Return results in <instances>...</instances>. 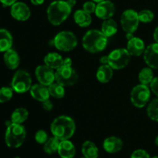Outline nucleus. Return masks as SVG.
<instances>
[{
	"label": "nucleus",
	"mask_w": 158,
	"mask_h": 158,
	"mask_svg": "<svg viewBox=\"0 0 158 158\" xmlns=\"http://www.w3.org/2000/svg\"><path fill=\"white\" fill-rule=\"evenodd\" d=\"M151 89L152 92L158 97V77H154L152 82L151 83Z\"/></svg>",
	"instance_id": "c9c22d12"
},
{
	"label": "nucleus",
	"mask_w": 158,
	"mask_h": 158,
	"mask_svg": "<svg viewBox=\"0 0 158 158\" xmlns=\"http://www.w3.org/2000/svg\"><path fill=\"white\" fill-rule=\"evenodd\" d=\"M91 1L94 2L99 3V2H102V1H104V0H91Z\"/></svg>",
	"instance_id": "c03bdc74"
},
{
	"label": "nucleus",
	"mask_w": 158,
	"mask_h": 158,
	"mask_svg": "<svg viewBox=\"0 0 158 158\" xmlns=\"http://www.w3.org/2000/svg\"><path fill=\"white\" fill-rule=\"evenodd\" d=\"M143 60L151 69H158V43H152L145 49Z\"/></svg>",
	"instance_id": "4468645a"
},
{
	"label": "nucleus",
	"mask_w": 158,
	"mask_h": 158,
	"mask_svg": "<svg viewBox=\"0 0 158 158\" xmlns=\"http://www.w3.org/2000/svg\"><path fill=\"white\" fill-rule=\"evenodd\" d=\"M63 66H72V60L70 58L67 57V58L63 59Z\"/></svg>",
	"instance_id": "58836bf2"
},
{
	"label": "nucleus",
	"mask_w": 158,
	"mask_h": 158,
	"mask_svg": "<svg viewBox=\"0 0 158 158\" xmlns=\"http://www.w3.org/2000/svg\"><path fill=\"white\" fill-rule=\"evenodd\" d=\"M26 137V128L23 125L11 122L7 126L5 135L6 143L10 148H18L22 146Z\"/></svg>",
	"instance_id": "20e7f679"
},
{
	"label": "nucleus",
	"mask_w": 158,
	"mask_h": 158,
	"mask_svg": "<svg viewBox=\"0 0 158 158\" xmlns=\"http://www.w3.org/2000/svg\"><path fill=\"white\" fill-rule=\"evenodd\" d=\"M152 158H158V156H157V157H152Z\"/></svg>",
	"instance_id": "49530a36"
},
{
	"label": "nucleus",
	"mask_w": 158,
	"mask_h": 158,
	"mask_svg": "<svg viewBox=\"0 0 158 158\" xmlns=\"http://www.w3.org/2000/svg\"><path fill=\"white\" fill-rule=\"evenodd\" d=\"M138 79L141 84H151L153 79H154V73H153L152 69L151 67H146L142 69L140 72L139 73Z\"/></svg>",
	"instance_id": "cd10ccee"
},
{
	"label": "nucleus",
	"mask_w": 158,
	"mask_h": 158,
	"mask_svg": "<svg viewBox=\"0 0 158 158\" xmlns=\"http://www.w3.org/2000/svg\"><path fill=\"white\" fill-rule=\"evenodd\" d=\"M108 43V37L97 29L89 30L83 37L82 44L86 51L97 53L106 49Z\"/></svg>",
	"instance_id": "f03ea898"
},
{
	"label": "nucleus",
	"mask_w": 158,
	"mask_h": 158,
	"mask_svg": "<svg viewBox=\"0 0 158 158\" xmlns=\"http://www.w3.org/2000/svg\"><path fill=\"white\" fill-rule=\"evenodd\" d=\"M11 15L18 21H26L31 15L29 6L22 2H16L11 6Z\"/></svg>",
	"instance_id": "ddd939ff"
},
{
	"label": "nucleus",
	"mask_w": 158,
	"mask_h": 158,
	"mask_svg": "<svg viewBox=\"0 0 158 158\" xmlns=\"http://www.w3.org/2000/svg\"><path fill=\"white\" fill-rule=\"evenodd\" d=\"M138 18L141 23H151L154 19V14L152 11L149 9H143L138 12Z\"/></svg>",
	"instance_id": "2f4dec72"
},
{
	"label": "nucleus",
	"mask_w": 158,
	"mask_h": 158,
	"mask_svg": "<svg viewBox=\"0 0 158 158\" xmlns=\"http://www.w3.org/2000/svg\"><path fill=\"white\" fill-rule=\"evenodd\" d=\"M155 143L157 146H158V135L157 136V137H156V139H155Z\"/></svg>",
	"instance_id": "a18cd8bd"
},
{
	"label": "nucleus",
	"mask_w": 158,
	"mask_h": 158,
	"mask_svg": "<svg viewBox=\"0 0 158 158\" xmlns=\"http://www.w3.org/2000/svg\"><path fill=\"white\" fill-rule=\"evenodd\" d=\"M61 140L56 137H50L47 140V141L44 143L43 150L45 152L48 154H55L56 152H58L59 146Z\"/></svg>",
	"instance_id": "bb28decb"
},
{
	"label": "nucleus",
	"mask_w": 158,
	"mask_h": 158,
	"mask_svg": "<svg viewBox=\"0 0 158 158\" xmlns=\"http://www.w3.org/2000/svg\"><path fill=\"white\" fill-rule=\"evenodd\" d=\"M66 2H67V3L69 5V6H70L72 9L76 6V4H77V0H66Z\"/></svg>",
	"instance_id": "79ce46f5"
},
{
	"label": "nucleus",
	"mask_w": 158,
	"mask_h": 158,
	"mask_svg": "<svg viewBox=\"0 0 158 158\" xmlns=\"http://www.w3.org/2000/svg\"><path fill=\"white\" fill-rule=\"evenodd\" d=\"M14 158H20V157H14Z\"/></svg>",
	"instance_id": "de8ad7c7"
},
{
	"label": "nucleus",
	"mask_w": 158,
	"mask_h": 158,
	"mask_svg": "<svg viewBox=\"0 0 158 158\" xmlns=\"http://www.w3.org/2000/svg\"><path fill=\"white\" fill-rule=\"evenodd\" d=\"M82 158H86V157H82Z\"/></svg>",
	"instance_id": "09e8293b"
},
{
	"label": "nucleus",
	"mask_w": 158,
	"mask_h": 158,
	"mask_svg": "<svg viewBox=\"0 0 158 158\" xmlns=\"http://www.w3.org/2000/svg\"><path fill=\"white\" fill-rule=\"evenodd\" d=\"M108 65L113 69H121L126 67L131 60V54L127 49H117L108 55Z\"/></svg>",
	"instance_id": "1a4fd4ad"
},
{
	"label": "nucleus",
	"mask_w": 158,
	"mask_h": 158,
	"mask_svg": "<svg viewBox=\"0 0 158 158\" xmlns=\"http://www.w3.org/2000/svg\"><path fill=\"white\" fill-rule=\"evenodd\" d=\"M113 69L110 65H102L98 68L97 71V79L102 83H106L113 77Z\"/></svg>",
	"instance_id": "4be33fe9"
},
{
	"label": "nucleus",
	"mask_w": 158,
	"mask_h": 158,
	"mask_svg": "<svg viewBox=\"0 0 158 158\" xmlns=\"http://www.w3.org/2000/svg\"><path fill=\"white\" fill-rule=\"evenodd\" d=\"M35 77L41 84L49 86L56 81L54 69L45 65H40L35 69Z\"/></svg>",
	"instance_id": "9b49d317"
},
{
	"label": "nucleus",
	"mask_w": 158,
	"mask_h": 158,
	"mask_svg": "<svg viewBox=\"0 0 158 158\" xmlns=\"http://www.w3.org/2000/svg\"><path fill=\"white\" fill-rule=\"evenodd\" d=\"M11 85L15 92L24 94L30 90L32 87V79L27 71L19 69L14 74Z\"/></svg>",
	"instance_id": "423d86ee"
},
{
	"label": "nucleus",
	"mask_w": 158,
	"mask_h": 158,
	"mask_svg": "<svg viewBox=\"0 0 158 158\" xmlns=\"http://www.w3.org/2000/svg\"><path fill=\"white\" fill-rule=\"evenodd\" d=\"M131 158H151V157L146 151L139 149L133 152Z\"/></svg>",
	"instance_id": "f704fd0d"
},
{
	"label": "nucleus",
	"mask_w": 158,
	"mask_h": 158,
	"mask_svg": "<svg viewBox=\"0 0 158 158\" xmlns=\"http://www.w3.org/2000/svg\"><path fill=\"white\" fill-rule=\"evenodd\" d=\"M72 11L67 2L64 0H56L51 3L47 9V18L49 23L53 26H60L68 17Z\"/></svg>",
	"instance_id": "7ed1b4c3"
},
{
	"label": "nucleus",
	"mask_w": 158,
	"mask_h": 158,
	"mask_svg": "<svg viewBox=\"0 0 158 158\" xmlns=\"http://www.w3.org/2000/svg\"><path fill=\"white\" fill-rule=\"evenodd\" d=\"M48 134L45 131L40 130L37 131L35 134V140L40 144H44L48 140Z\"/></svg>",
	"instance_id": "473e14b6"
},
{
	"label": "nucleus",
	"mask_w": 158,
	"mask_h": 158,
	"mask_svg": "<svg viewBox=\"0 0 158 158\" xmlns=\"http://www.w3.org/2000/svg\"><path fill=\"white\" fill-rule=\"evenodd\" d=\"M30 1L34 6H40V5H42L44 2L45 0H30Z\"/></svg>",
	"instance_id": "a19ab883"
},
{
	"label": "nucleus",
	"mask_w": 158,
	"mask_h": 158,
	"mask_svg": "<svg viewBox=\"0 0 158 158\" xmlns=\"http://www.w3.org/2000/svg\"><path fill=\"white\" fill-rule=\"evenodd\" d=\"M44 63L52 69H57L63 66V58L57 52H49L45 56Z\"/></svg>",
	"instance_id": "aec40b11"
},
{
	"label": "nucleus",
	"mask_w": 158,
	"mask_h": 158,
	"mask_svg": "<svg viewBox=\"0 0 158 158\" xmlns=\"http://www.w3.org/2000/svg\"><path fill=\"white\" fill-rule=\"evenodd\" d=\"M154 39L155 40V42L157 43H158V26L154 29Z\"/></svg>",
	"instance_id": "37998d69"
},
{
	"label": "nucleus",
	"mask_w": 158,
	"mask_h": 158,
	"mask_svg": "<svg viewBox=\"0 0 158 158\" xmlns=\"http://www.w3.org/2000/svg\"><path fill=\"white\" fill-rule=\"evenodd\" d=\"M82 153L83 157L86 158H97L99 156V151L96 144L93 142L87 140L82 145Z\"/></svg>",
	"instance_id": "b1692460"
},
{
	"label": "nucleus",
	"mask_w": 158,
	"mask_h": 158,
	"mask_svg": "<svg viewBox=\"0 0 158 158\" xmlns=\"http://www.w3.org/2000/svg\"><path fill=\"white\" fill-rule=\"evenodd\" d=\"M51 132L53 137L60 140H69L73 136L76 131L74 120L68 116H60L51 123Z\"/></svg>",
	"instance_id": "f257e3e1"
},
{
	"label": "nucleus",
	"mask_w": 158,
	"mask_h": 158,
	"mask_svg": "<svg viewBox=\"0 0 158 158\" xmlns=\"http://www.w3.org/2000/svg\"><path fill=\"white\" fill-rule=\"evenodd\" d=\"M17 0H0V2L3 5V6H12L14 3H15Z\"/></svg>",
	"instance_id": "4c0bfd02"
},
{
	"label": "nucleus",
	"mask_w": 158,
	"mask_h": 158,
	"mask_svg": "<svg viewBox=\"0 0 158 158\" xmlns=\"http://www.w3.org/2000/svg\"><path fill=\"white\" fill-rule=\"evenodd\" d=\"M56 82L63 86H70L75 84L79 76L72 66H62L55 73Z\"/></svg>",
	"instance_id": "0eeeda50"
},
{
	"label": "nucleus",
	"mask_w": 158,
	"mask_h": 158,
	"mask_svg": "<svg viewBox=\"0 0 158 158\" xmlns=\"http://www.w3.org/2000/svg\"><path fill=\"white\" fill-rule=\"evenodd\" d=\"M147 113L151 120L158 122V97L153 100L148 104Z\"/></svg>",
	"instance_id": "c756f323"
},
{
	"label": "nucleus",
	"mask_w": 158,
	"mask_h": 158,
	"mask_svg": "<svg viewBox=\"0 0 158 158\" xmlns=\"http://www.w3.org/2000/svg\"><path fill=\"white\" fill-rule=\"evenodd\" d=\"M145 49L146 47H145L144 42L138 37L134 36L127 41V49L131 54V56H140L142 54H143Z\"/></svg>",
	"instance_id": "2eb2a0df"
},
{
	"label": "nucleus",
	"mask_w": 158,
	"mask_h": 158,
	"mask_svg": "<svg viewBox=\"0 0 158 158\" xmlns=\"http://www.w3.org/2000/svg\"><path fill=\"white\" fill-rule=\"evenodd\" d=\"M4 63L6 66L10 69H15L19 66L20 58L18 52L13 49L11 48L10 49L5 52L4 56Z\"/></svg>",
	"instance_id": "6ab92c4d"
},
{
	"label": "nucleus",
	"mask_w": 158,
	"mask_h": 158,
	"mask_svg": "<svg viewBox=\"0 0 158 158\" xmlns=\"http://www.w3.org/2000/svg\"><path fill=\"white\" fill-rule=\"evenodd\" d=\"M30 94L32 98L40 102L48 100L50 97L49 87L41 83L32 86L30 89Z\"/></svg>",
	"instance_id": "dca6fc26"
},
{
	"label": "nucleus",
	"mask_w": 158,
	"mask_h": 158,
	"mask_svg": "<svg viewBox=\"0 0 158 158\" xmlns=\"http://www.w3.org/2000/svg\"><path fill=\"white\" fill-rule=\"evenodd\" d=\"M151 98V90L148 85L139 84L133 88L131 94V103L136 107H144Z\"/></svg>",
	"instance_id": "6e6552de"
},
{
	"label": "nucleus",
	"mask_w": 158,
	"mask_h": 158,
	"mask_svg": "<svg viewBox=\"0 0 158 158\" xmlns=\"http://www.w3.org/2000/svg\"><path fill=\"white\" fill-rule=\"evenodd\" d=\"M74 21L80 27H87L92 23V17L90 14L83 9L76 11L73 15Z\"/></svg>",
	"instance_id": "412c9836"
},
{
	"label": "nucleus",
	"mask_w": 158,
	"mask_h": 158,
	"mask_svg": "<svg viewBox=\"0 0 158 158\" xmlns=\"http://www.w3.org/2000/svg\"><path fill=\"white\" fill-rule=\"evenodd\" d=\"M58 154L61 158H73L76 154L75 146L69 140H61L59 146Z\"/></svg>",
	"instance_id": "a211bd4d"
},
{
	"label": "nucleus",
	"mask_w": 158,
	"mask_h": 158,
	"mask_svg": "<svg viewBox=\"0 0 158 158\" xmlns=\"http://www.w3.org/2000/svg\"><path fill=\"white\" fill-rule=\"evenodd\" d=\"M13 91L12 87H2L0 89V103L9 101L13 96Z\"/></svg>",
	"instance_id": "7c9ffc66"
},
{
	"label": "nucleus",
	"mask_w": 158,
	"mask_h": 158,
	"mask_svg": "<svg viewBox=\"0 0 158 158\" xmlns=\"http://www.w3.org/2000/svg\"><path fill=\"white\" fill-rule=\"evenodd\" d=\"M115 11L116 8L114 3L110 0H104L97 3L95 14L99 19L106 20L114 16Z\"/></svg>",
	"instance_id": "f8f14e48"
},
{
	"label": "nucleus",
	"mask_w": 158,
	"mask_h": 158,
	"mask_svg": "<svg viewBox=\"0 0 158 158\" xmlns=\"http://www.w3.org/2000/svg\"><path fill=\"white\" fill-rule=\"evenodd\" d=\"M42 106H43V109L46 111L52 110V108H53V104H52V101H50L49 99L42 102Z\"/></svg>",
	"instance_id": "e433bc0d"
},
{
	"label": "nucleus",
	"mask_w": 158,
	"mask_h": 158,
	"mask_svg": "<svg viewBox=\"0 0 158 158\" xmlns=\"http://www.w3.org/2000/svg\"><path fill=\"white\" fill-rule=\"evenodd\" d=\"M105 151L110 154H115L119 152L123 148V141L117 137H109L103 141V144Z\"/></svg>",
	"instance_id": "f3484780"
},
{
	"label": "nucleus",
	"mask_w": 158,
	"mask_h": 158,
	"mask_svg": "<svg viewBox=\"0 0 158 158\" xmlns=\"http://www.w3.org/2000/svg\"><path fill=\"white\" fill-rule=\"evenodd\" d=\"M139 23L138 12L134 9H127L122 13L120 23L123 29L127 33L135 32L139 26Z\"/></svg>",
	"instance_id": "9d476101"
},
{
	"label": "nucleus",
	"mask_w": 158,
	"mask_h": 158,
	"mask_svg": "<svg viewBox=\"0 0 158 158\" xmlns=\"http://www.w3.org/2000/svg\"><path fill=\"white\" fill-rule=\"evenodd\" d=\"M29 117V112L25 108H17L12 112L11 116V121L12 123L22 124L27 120Z\"/></svg>",
	"instance_id": "a878e982"
},
{
	"label": "nucleus",
	"mask_w": 158,
	"mask_h": 158,
	"mask_svg": "<svg viewBox=\"0 0 158 158\" xmlns=\"http://www.w3.org/2000/svg\"><path fill=\"white\" fill-rule=\"evenodd\" d=\"M12 46V36L10 32L5 29H0V52H6Z\"/></svg>",
	"instance_id": "5701e85b"
},
{
	"label": "nucleus",
	"mask_w": 158,
	"mask_h": 158,
	"mask_svg": "<svg viewBox=\"0 0 158 158\" xmlns=\"http://www.w3.org/2000/svg\"><path fill=\"white\" fill-rule=\"evenodd\" d=\"M101 31L107 37L113 36L117 32V24L113 19H108L103 21Z\"/></svg>",
	"instance_id": "393cba45"
},
{
	"label": "nucleus",
	"mask_w": 158,
	"mask_h": 158,
	"mask_svg": "<svg viewBox=\"0 0 158 158\" xmlns=\"http://www.w3.org/2000/svg\"><path fill=\"white\" fill-rule=\"evenodd\" d=\"M108 61H109L108 56H102L100 58V63H102V65L108 64Z\"/></svg>",
	"instance_id": "ea45409f"
},
{
	"label": "nucleus",
	"mask_w": 158,
	"mask_h": 158,
	"mask_svg": "<svg viewBox=\"0 0 158 158\" xmlns=\"http://www.w3.org/2000/svg\"><path fill=\"white\" fill-rule=\"evenodd\" d=\"M52 44L58 50L69 52L77 47V38L73 32L62 31L56 34L52 40Z\"/></svg>",
	"instance_id": "39448f33"
},
{
	"label": "nucleus",
	"mask_w": 158,
	"mask_h": 158,
	"mask_svg": "<svg viewBox=\"0 0 158 158\" xmlns=\"http://www.w3.org/2000/svg\"><path fill=\"white\" fill-rule=\"evenodd\" d=\"M96 8H97V5H96V2L93 1H89L86 2L83 4V9L84 11H86V12L89 14L95 13Z\"/></svg>",
	"instance_id": "72a5a7b5"
},
{
	"label": "nucleus",
	"mask_w": 158,
	"mask_h": 158,
	"mask_svg": "<svg viewBox=\"0 0 158 158\" xmlns=\"http://www.w3.org/2000/svg\"><path fill=\"white\" fill-rule=\"evenodd\" d=\"M49 91L50 96L55 97L56 99H61L65 96V89L64 86L60 85L58 83H53L49 86Z\"/></svg>",
	"instance_id": "c85d7f7f"
}]
</instances>
